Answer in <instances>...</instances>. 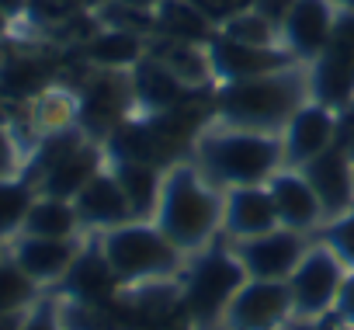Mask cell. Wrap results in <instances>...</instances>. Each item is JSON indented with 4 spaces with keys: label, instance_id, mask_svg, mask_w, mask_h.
Here are the masks:
<instances>
[{
    "label": "cell",
    "instance_id": "1",
    "mask_svg": "<svg viewBox=\"0 0 354 330\" xmlns=\"http://www.w3.org/2000/svg\"><path fill=\"white\" fill-rule=\"evenodd\" d=\"M306 101H313L309 66L295 63V66H285V70H274V73L216 84L212 87V108H216L212 122L281 136L285 125L292 122V115Z\"/></svg>",
    "mask_w": 354,
    "mask_h": 330
},
{
    "label": "cell",
    "instance_id": "2",
    "mask_svg": "<svg viewBox=\"0 0 354 330\" xmlns=\"http://www.w3.org/2000/svg\"><path fill=\"white\" fill-rule=\"evenodd\" d=\"M223 209H226V192L212 185L198 171V163L188 156L163 171V188L153 223L185 254H198L223 237Z\"/></svg>",
    "mask_w": 354,
    "mask_h": 330
},
{
    "label": "cell",
    "instance_id": "3",
    "mask_svg": "<svg viewBox=\"0 0 354 330\" xmlns=\"http://www.w3.org/2000/svg\"><path fill=\"white\" fill-rule=\"evenodd\" d=\"M192 160L212 185L226 192L240 185H268L285 167V146L274 132L209 122L192 146Z\"/></svg>",
    "mask_w": 354,
    "mask_h": 330
},
{
    "label": "cell",
    "instance_id": "4",
    "mask_svg": "<svg viewBox=\"0 0 354 330\" xmlns=\"http://www.w3.org/2000/svg\"><path fill=\"white\" fill-rule=\"evenodd\" d=\"M247 271L226 237L212 240L205 250L188 254L185 271L177 275L181 285V313L192 330H216L226 327V309L233 295L243 288Z\"/></svg>",
    "mask_w": 354,
    "mask_h": 330
},
{
    "label": "cell",
    "instance_id": "5",
    "mask_svg": "<svg viewBox=\"0 0 354 330\" xmlns=\"http://www.w3.org/2000/svg\"><path fill=\"white\" fill-rule=\"evenodd\" d=\"M97 244L125 288L177 278L188 264V254L170 244L153 219H132L115 230H104L97 233Z\"/></svg>",
    "mask_w": 354,
    "mask_h": 330
},
{
    "label": "cell",
    "instance_id": "6",
    "mask_svg": "<svg viewBox=\"0 0 354 330\" xmlns=\"http://www.w3.org/2000/svg\"><path fill=\"white\" fill-rule=\"evenodd\" d=\"M309 87L313 101L340 115L354 108V11H337L323 53L309 63Z\"/></svg>",
    "mask_w": 354,
    "mask_h": 330
},
{
    "label": "cell",
    "instance_id": "7",
    "mask_svg": "<svg viewBox=\"0 0 354 330\" xmlns=\"http://www.w3.org/2000/svg\"><path fill=\"white\" fill-rule=\"evenodd\" d=\"M347 278V264L326 247V244H309L295 271L288 275L292 288V320H319L333 313V302L340 295V285Z\"/></svg>",
    "mask_w": 354,
    "mask_h": 330
},
{
    "label": "cell",
    "instance_id": "8",
    "mask_svg": "<svg viewBox=\"0 0 354 330\" xmlns=\"http://www.w3.org/2000/svg\"><path fill=\"white\" fill-rule=\"evenodd\" d=\"M129 115H136L129 70H97L77 91V125L94 143H104Z\"/></svg>",
    "mask_w": 354,
    "mask_h": 330
},
{
    "label": "cell",
    "instance_id": "9",
    "mask_svg": "<svg viewBox=\"0 0 354 330\" xmlns=\"http://www.w3.org/2000/svg\"><path fill=\"white\" fill-rule=\"evenodd\" d=\"M292 323V288L288 282L247 278L226 309L230 330H281Z\"/></svg>",
    "mask_w": 354,
    "mask_h": 330
},
{
    "label": "cell",
    "instance_id": "10",
    "mask_svg": "<svg viewBox=\"0 0 354 330\" xmlns=\"http://www.w3.org/2000/svg\"><path fill=\"white\" fill-rule=\"evenodd\" d=\"M247 278H271V282H288L302 254L309 250V237L288 226H274L261 237L233 244Z\"/></svg>",
    "mask_w": 354,
    "mask_h": 330
},
{
    "label": "cell",
    "instance_id": "11",
    "mask_svg": "<svg viewBox=\"0 0 354 330\" xmlns=\"http://www.w3.org/2000/svg\"><path fill=\"white\" fill-rule=\"evenodd\" d=\"M299 171L306 174V181L319 195L326 219H333L354 205V149H351V139L344 129H340L333 146H326L319 156H313Z\"/></svg>",
    "mask_w": 354,
    "mask_h": 330
},
{
    "label": "cell",
    "instance_id": "12",
    "mask_svg": "<svg viewBox=\"0 0 354 330\" xmlns=\"http://www.w3.org/2000/svg\"><path fill=\"white\" fill-rule=\"evenodd\" d=\"M209 63H212L216 84H230V80H247V77L295 66L299 59L285 46H247V42L216 35L209 42Z\"/></svg>",
    "mask_w": 354,
    "mask_h": 330
},
{
    "label": "cell",
    "instance_id": "13",
    "mask_svg": "<svg viewBox=\"0 0 354 330\" xmlns=\"http://www.w3.org/2000/svg\"><path fill=\"white\" fill-rule=\"evenodd\" d=\"M340 136V111L319 104V101H306L292 122L281 132V146H285V167L299 171L313 156H319L326 146H333Z\"/></svg>",
    "mask_w": 354,
    "mask_h": 330
},
{
    "label": "cell",
    "instance_id": "14",
    "mask_svg": "<svg viewBox=\"0 0 354 330\" xmlns=\"http://www.w3.org/2000/svg\"><path fill=\"white\" fill-rule=\"evenodd\" d=\"M337 4L333 0H295V8H292V15L285 18V25H281V46L299 59V63H313L319 53H323V46H326V39H330V32H333V21H337Z\"/></svg>",
    "mask_w": 354,
    "mask_h": 330
},
{
    "label": "cell",
    "instance_id": "15",
    "mask_svg": "<svg viewBox=\"0 0 354 330\" xmlns=\"http://www.w3.org/2000/svg\"><path fill=\"white\" fill-rule=\"evenodd\" d=\"M268 192H271V202H274V212H278V223L281 226L299 230V233L309 237V233H316L326 223L323 202H319V195L313 192V185L306 181L302 171L281 167L268 181Z\"/></svg>",
    "mask_w": 354,
    "mask_h": 330
},
{
    "label": "cell",
    "instance_id": "16",
    "mask_svg": "<svg viewBox=\"0 0 354 330\" xmlns=\"http://www.w3.org/2000/svg\"><path fill=\"white\" fill-rule=\"evenodd\" d=\"M281 226L268 185H240L226 188V209H223V237L230 244L261 237L268 230Z\"/></svg>",
    "mask_w": 354,
    "mask_h": 330
},
{
    "label": "cell",
    "instance_id": "17",
    "mask_svg": "<svg viewBox=\"0 0 354 330\" xmlns=\"http://www.w3.org/2000/svg\"><path fill=\"white\" fill-rule=\"evenodd\" d=\"M59 285H63V292L73 302H108V299H115L125 288L122 278L115 275V268L108 264V257H104L97 240L80 247V254L73 257V264L59 278Z\"/></svg>",
    "mask_w": 354,
    "mask_h": 330
},
{
    "label": "cell",
    "instance_id": "18",
    "mask_svg": "<svg viewBox=\"0 0 354 330\" xmlns=\"http://www.w3.org/2000/svg\"><path fill=\"white\" fill-rule=\"evenodd\" d=\"M73 209L80 216V226L84 230H94V233H104V230H115L122 223H132V205L118 185V178L111 174V163L108 167L73 199Z\"/></svg>",
    "mask_w": 354,
    "mask_h": 330
},
{
    "label": "cell",
    "instance_id": "19",
    "mask_svg": "<svg viewBox=\"0 0 354 330\" xmlns=\"http://www.w3.org/2000/svg\"><path fill=\"white\" fill-rule=\"evenodd\" d=\"M108 167V153H104V146L101 143H94V139H87V143H80L73 153H66L56 167L35 185V192L39 195H46V199H63V202H73L101 171Z\"/></svg>",
    "mask_w": 354,
    "mask_h": 330
},
{
    "label": "cell",
    "instance_id": "20",
    "mask_svg": "<svg viewBox=\"0 0 354 330\" xmlns=\"http://www.w3.org/2000/svg\"><path fill=\"white\" fill-rule=\"evenodd\" d=\"M132 77V101L139 115H160L174 104H181L185 98H192L195 91H188L181 80H177L160 59H153L149 53L129 70Z\"/></svg>",
    "mask_w": 354,
    "mask_h": 330
},
{
    "label": "cell",
    "instance_id": "21",
    "mask_svg": "<svg viewBox=\"0 0 354 330\" xmlns=\"http://www.w3.org/2000/svg\"><path fill=\"white\" fill-rule=\"evenodd\" d=\"M149 56L160 59L188 91H212V87H216L212 63H209V46L153 35V39H149Z\"/></svg>",
    "mask_w": 354,
    "mask_h": 330
},
{
    "label": "cell",
    "instance_id": "22",
    "mask_svg": "<svg viewBox=\"0 0 354 330\" xmlns=\"http://www.w3.org/2000/svg\"><path fill=\"white\" fill-rule=\"evenodd\" d=\"M77 254H80L77 240H49V237H21L15 247V261L35 282H59Z\"/></svg>",
    "mask_w": 354,
    "mask_h": 330
},
{
    "label": "cell",
    "instance_id": "23",
    "mask_svg": "<svg viewBox=\"0 0 354 330\" xmlns=\"http://www.w3.org/2000/svg\"><path fill=\"white\" fill-rule=\"evenodd\" d=\"M149 53V39L122 28H97L84 42V59L97 70H132Z\"/></svg>",
    "mask_w": 354,
    "mask_h": 330
},
{
    "label": "cell",
    "instance_id": "24",
    "mask_svg": "<svg viewBox=\"0 0 354 330\" xmlns=\"http://www.w3.org/2000/svg\"><path fill=\"white\" fill-rule=\"evenodd\" d=\"M156 35L209 46L219 35V25L202 8H195L192 0H160L156 4Z\"/></svg>",
    "mask_w": 354,
    "mask_h": 330
},
{
    "label": "cell",
    "instance_id": "25",
    "mask_svg": "<svg viewBox=\"0 0 354 330\" xmlns=\"http://www.w3.org/2000/svg\"><path fill=\"white\" fill-rule=\"evenodd\" d=\"M111 174L118 178V185L132 205V216L153 219L156 202H160V188H163V167L142 163V160H118V163H111Z\"/></svg>",
    "mask_w": 354,
    "mask_h": 330
},
{
    "label": "cell",
    "instance_id": "26",
    "mask_svg": "<svg viewBox=\"0 0 354 330\" xmlns=\"http://www.w3.org/2000/svg\"><path fill=\"white\" fill-rule=\"evenodd\" d=\"M49 66L39 56H11L0 59V98L11 101H35L42 91H49Z\"/></svg>",
    "mask_w": 354,
    "mask_h": 330
},
{
    "label": "cell",
    "instance_id": "27",
    "mask_svg": "<svg viewBox=\"0 0 354 330\" xmlns=\"http://www.w3.org/2000/svg\"><path fill=\"white\" fill-rule=\"evenodd\" d=\"M77 230H80V216H77L73 202L46 199V195L35 199V205L28 209L25 226H21L25 237H49V240H77Z\"/></svg>",
    "mask_w": 354,
    "mask_h": 330
},
{
    "label": "cell",
    "instance_id": "28",
    "mask_svg": "<svg viewBox=\"0 0 354 330\" xmlns=\"http://www.w3.org/2000/svg\"><path fill=\"white\" fill-rule=\"evenodd\" d=\"M32 125L39 129V136L77 125V94H70V91H63V87L42 91V94L32 101Z\"/></svg>",
    "mask_w": 354,
    "mask_h": 330
},
{
    "label": "cell",
    "instance_id": "29",
    "mask_svg": "<svg viewBox=\"0 0 354 330\" xmlns=\"http://www.w3.org/2000/svg\"><path fill=\"white\" fill-rule=\"evenodd\" d=\"M39 192L28 178H0V237H11L25 226L28 209L35 205Z\"/></svg>",
    "mask_w": 354,
    "mask_h": 330
},
{
    "label": "cell",
    "instance_id": "30",
    "mask_svg": "<svg viewBox=\"0 0 354 330\" xmlns=\"http://www.w3.org/2000/svg\"><path fill=\"white\" fill-rule=\"evenodd\" d=\"M39 295V282L11 257L0 261V316L8 313H28V306Z\"/></svg>",
    "mask_w": 354,
    "mask_h": 330
},
{
    "label": "cell",
    "instance_id": "31",
    "mask_svg": "<svg viewBox=\"0 0 354 330\" xmlns=\"http://www.w3.org/2000/svg\"><path fill=\"white\" fill-rule=\"evenodd\" d=\"M219 35L247 42V46H281V28H274L264 15H257L254 8L233 15L226 25H219Z\"/></svg>",
    "mask_w": 354,
    "mask_h": 330
},
{
    "label": "cell",
    "instance_id": "32",
    "mask_svg": "<svg viewBox=\"0 0 354 330\" xmlns=\"http://www.w3.org/2000/svg\"><path fill=\"white\" fill-rule=\"evenodd\" d=\"M316 240L326 244L347 268H354V205L333 219H326L319 230H316Z\"/></svg>",
    "mask_w": 354,
    "mask_h": 330
},
{
    "label": "cell",
    "instance_id": "33",
    "mask_svg": "<svg viewBox=\"0 0 354 330\" xmlns=\"http://www.w3.org/2000/svg\"><path fill=\"white\" fill-rule=\"evenodd\" d=\"M21 330H66V327H63V309H59L53 299H42V302H35V306L28 309Z\"/></svg>",
    "mask_w": 354,
    "mask_h": 330
},
{
    "label": "cell",
    "instance_id": "34",
    "mask_svg": "<svg viewBox=\"0 0 354 330\" xmlns=\"http://www.w3.org/2000/svg\"><path fill=\"white\" fill-rule=\"evenodd\" d=\"M195 8H202L216 25H226L233 15H240V11H247V8H254V0H192Z\"/></svg>",
    "mask_w": 354,
    "mask_h": 330
},
{
    "label": "cell",
    "instance_id": "35",
    "mask_svg": "<svg viewBox=\"0 0 354 330\" xmlns=\"http://www.w3.org/2000/svg\"><path fill=\"white\" fill-rule=\"evenodd\" d=\"M21 163V149H18V136L0 125V178H15Z\"/></svg>",
    "mask_w": 354,
    "mask_h": 330
},
{
    "label": "cell",
    "instance_id": "36",
    "mask_svg": "<svg viewBox=\"0 0 354 330\" xmlns=\"http://www.w3.org/2000/svg\"><path fill=\"white\" fill-rule=\"evenodd\" d=\"M333 316H337L344 327L354 330V268H347V278H344L340 295H337V302H333Z\"/></svg>",
    "mask_w": 354,
    "mask_h": 330
},
{
    "label": "cell",
    "instance_id": "37",
    "mask_svg": "<svg viewBox=\"0 0 354 330\" xmlns=\"http://www.w3.org/2000/svg\"><path fill=\"white\" fill-rule=\"evenodd\" d=\"M292 8H295V0H254V11L264 15L274 28L285 25V18L292 15Z\"/></svg>",
    "mask_w": 354,
    "mask_h": 330
},
{
    "label": "cell",
    "instance_id": "38",
    "mask_svg": "<svg viewBox=\"0 0 354 330\" xmlns=\"http://www.w3.org/2000/svg\"><path fill=\"white\" fill-rule=\"evenodd\" d=\"M285 330H351V327H344V323L330 313V316H319V320H292Z\"/></svg>",
    "mask_w": 354,
    "mask_h": 330
},
{
    "label": "cell",
    "instance_id": "39",
    "mask_svg": "<svg viewBox=\"0 0 354 330\" xmlns=\"http://www.w3.org/2000/svg\"><path fill=\"white\" fill-rule=\"evenodd\" d=\"M0 11H4L11 21H21L28 15V0H0Z\"/></svg>",
    "mask_w": 354,
    "mask_h": 330
},
{
    "label": "cell",
    "instance_id": "40",
    "mask_svg": "<svg viewBox=\"0 0 354 330\" xmlns=\"http://www.w3.org/2000/svg\"><path fill=\"white\" fill-rule=\"evenodd\" d=\"M25 316L28 313H8V316H0V330H21L25 327Z\"/></svg>",
    "mask_w": 354,
    "mask_h": 330
},
{
    "label": "cell",
    "instance_id": "41",
    "mask_svg": "<svg viewBox=\"0 0 354 330\" xmlns=\"http://www.w3.org/2000/svg\"><path fill=\"white\" fill-rule=\"evenodd\" d=\"M118 4H129V8H149V11H156L160 0H118Z\"/></svg>",
    "mask_w": 354,
    "mask_h": 330
},
{
    "label": "cell",
    "instance_id": "42",
    "mask_svg": "<svg viewBox=\"0 0 354 330\" xmlns=\"http://www.w3.org/2000/svg\"><path fill=\"white\" fill-rule=\"evenodd\" d=\"M11 25H15V21H11V18H8L4 11H0V39H4V35L11 32Z\"/></svg>",
    "mask_w": 354,
    "mask_h": 330
},
{
    "label": "cell",
    "instance_id": "43",
    "mask_svg": "<svg viewBox=\"0 0 354 330\" xmlns=\"http://www.w3.org/2000/svg\"><path fill=\"white\" fill-rule=\"evenodd\" d=\"M333 4H337L340 11H354V0H333Z\"/></svg>",
    "mask_w": 354,
    "mask_h": 330
},
{
    "label": "cell",
    "instance_id": "44",
    "mask_svg": "<svg viewBox=\"0 0 354 330\" xmlns=\"http://www.w3.org/2000/svg\"><path fill=\"white\" fill-rule=\"evenodd\" d=\"M77 4H80V0H77Z\"/></svg>",
    "mask_w": 354,
    "mask_h": 330
},
{
    "label": "cell",
    "instance_id": "45",
    "mask_svg": "<svg viewBox=\"0 0 354 330\" xmlns=\"http://www.w3.org/2000/svg\"><path fill=\"white\" fill-rule=\"evenodd\" d=\"M281 330H285V327H281Z\"/></svg>",
    "mask_w": 354,
    "mask_h": 330
}]
</instances>
